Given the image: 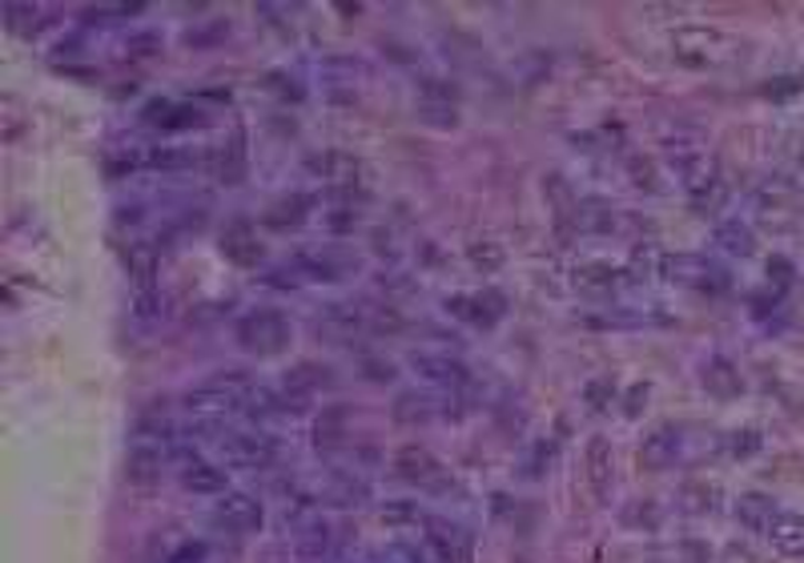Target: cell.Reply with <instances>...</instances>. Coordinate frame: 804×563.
Returning a JSON list of instances; mask_svg holds the SVG:
<instances>
[{
	"label": "cell",
	"instance_id": "obj_1",
	"mask_svg": "<svg viewBox=\"0 0 804 563\" xmlns=\"http://www.w3.org/2000/svg\"><path fill=\"white\" fill-rule=\"evenodd\" d=\"M741 41L728 37L724 29H712V24H684V29L672 32V57L689 69H716V64H728L736 57Z\"/></svg>",
	"mask_w": 804,
	"mask_h": 563
},
{
	"label": "cell",
	"instance_id": "obj_2",
	"mask_svg": "<svg viewBox=\"0 0 804 563\" xmlns=\"http://www.w3.org/2000/svg\"><path fill=\"white\" fill-rule=\"evenodd\" d=\"M254 391L250 374L245 371H218L213 379H205L201 386H193L181 403L185 411L198 419H213V415H230V411H242L245 394Z\"/></svg>",
	"mask_w": 804,
	"mask_h": 563
},
{
	"label": "cell",
	"instance_id": "obj_3",
	"mask_svg": "<svg viewBox=\"0 0 804 563\" xmlns=\"http://www.w3.org/2000/svg\"><path fill=\"white\" fill-rule=\"evenodd\" d=\"M233 339L242 346L245 354H258V359H274L290 346V319L282 310L274 306H262V310H250L238 330H233Z\"/></svg>",
	"mask_w": 804,
	"mask_h": 563
},
{
	"label": "cell",
	"instance_id": "obj_4",
	"mask_svg": "<svg viewBox=\"0 0 804 563\" xmlns=\"http://www.w3.org/2000/svg\"><path fill=\"white\" fill-rule=\"evenodd\" d=\"M660 278L667 282H676V286H692V290H708V294H720V290H728V270L708 262V258L700 254H664L660 262Z\"/></svg>",
	"mask_w": 804,
	"mask_h": 563
},
{
	"label": "cell",
	"instance_id": "obj_5",
	"mask_svg": "<svg viewBox=\"0 0 804 563\" xmlns=\"http://www.w3.org/2000/svg\"><path fill=\"white\" fill-rule=\"evenodd\" d=\"M210 523L225 535H254L265 523V507L245 491H225L210 511Z\"/></svg>",
	"mask_w": 804,
	"mask_h": 563
},
{
	"label": "cell",
	"instance_id": "obj_6",
	"mask_svg": "<svg viewBox=\"0 0 804 563\" xmlns=\"http://www.w3.org/2000/svg\"><path fill=\"white\" fill-rule=\"evenodd\" d=\"M218 451L230 468L242 471H265L278 463V443L270 435H250V431H225L218 439Z\"/></svg>",
	"mask_w": 804,
	"mask_h": 563
},
{
	"label": "cell",
	"instance_id": "obj_7",
	"mask_svg": "<svg viewBox=\"0 0 804 563\" xmlns=\"http://www.w3.org/2000/svg\"><path fill=\"white\" fill-rule=\"evenodd\" d=\"M752 213H756V222L768 225V230L793 225L796 222V185L788 178L764 181L761 190L752 193Z\"/></svg>",
	"mask_w": 804,
	"mask_h": 563
},
{
	"label": "cell",
	"instance_id": "obj_8",
	"mask_svg": "<svg viewBox=\"0 0 804 563\" xmlns=\"http://www.w3.org/2000/svg\"><path fill=\"white\" fill-rule=\"evenodd\" d=\"M302 165H306L310 178L326 181L334 190H354L362 181V161L354 153H346V149H314Z\"/></svg>",
	"mask_w": 804,
	"mask_h": 563
},
{
	"label": "cell",
	"instance_id": "obj_9",
	"mask_svg": "<svg viewBox=\"0 0 804 563\" xmlns=\"http://www.w3.org/2000/svg\"><path fill=\"white\" fill-rule=\"evenodd\" d=\"M394 475H399L402 483H414V487H431V491L446 487L443 463L419 443H406L394 451Z\"/></svg>",
	"mask_w": 804,
	"mask_h": 563
},
{
	"label": "cell",
	"instance_id": "obj_10",
	"mask_svg": "<svg viewBox=\"0 0 804 563\" xmlns=\"http://www.w3.org/2000/svg\"><path fill=\"white\" fill-rule=\"evenodd\" d=\"M423 552H426V563H466V555H471V535H466V527H459V523L431 520L423 535Z\"/></svg>",
	"mask_w": 804,
	"mask_h": 563
},
{
	"label": "cell",
	"instance_id": "obj_11",
	"mask_svg": "<svg viewBox=\"0 0 804 563\" xmlns=\"http://www.w3.org/2000/svg\"><path fill=\"white\" fill-rule=\"evenodd\" d=\"M443 310L455 314V319L471 322V326H495V322L503 319L507 302H503V294H495V290H475V294L443 298Z\"/></svg>",
	"mask_w": 804,
	"mask_h": 563
},
{
	"label": "cell",
	"instance_id": "obj_12",
	"mask_svg": "<svg viewBox=\"0 0 804 563\" xmlns=\"http://www.w3.org/2000/svg\"><path fill=\"white\" fill-rule=\"evenodd\" d=\"M411 371L423 383L443 386V391H459V386L471 383V371L459 359H451V354H411Z\"/></svg>",
	"mask_w": 804,
	"mask_h": 563
},
{
	"label": "cell",
	"instance_id": "obj_13",
	"mask_svg": "<svg viewBox=\"0 0 804 563\" xmlns=\"http://www.w3.org/2000/svg\"><path fill=\"white\" fill-rule=\"evenodd\" d=\"M218 242H222V254L230 258L233 267H258L265 258L262 238H258V230L250 222H230Z\"/></svg>",
	"mask_w": 804,
	"mask_h": 563
},
{
	"label": "cell",
	"instance_id": "obj_14",
	"mask_svg": "<svg viewBox=\"0 0 804 563\" xmlns=\"http://www.w3.org/2000/svg\"><path fill=\"white\" fill-rule=\"evenodd\" d=\"M362 330H371V310L366 306H354V302H339V306H330L322 319H318V334H326L334 342H350L354 334Z\"/></svg>",
	"mask_w": 804,
	"mask_h": 563
},
{
	"label": "cell",
	"instance_id": "obj_15",
	"mask_svg": "<svg viewBox=\"0 0 804 563\" xmlns=\"http://www.w3.org/2000/svg\"><path fill=\"white\" fill-rule=\"evenodd\" d=\"M583 471H587V487H592L595 500H607L615 483V459H612V443L603 435H595L583 451Z\"/></svg>",
	"mask_w": 804,
	"mask_h": 563
},
{
	"label": "cell",
	"instance_id": "obj_16",
	"mask_svg": "<svg viewBox=\"0 0 804 563\" xmlns=\"http://www.w3.org/2000/svg\"><path fill=\"white\" fill-rule=\"evenodd\" d=\"M680 451H684V435H680L676 426H660V431H652V435L644 439V446H640V463H644L647 471H667L680 459Z\"/></svg>",
	"mask_w": 804,
	"mask_h": 563
},
{
	"label": "cell",
	"instance_id": "obj_17",
	"mask_svg": "<svg viewBox=\"0 0 804 563\" xmlns=\"http://www.w3.org/2000/svg\"><path fill=\"white\" fill-rule=\"evenodd\" d=\"M145 121L158 125L161 133H185V129L205 125V113L193 105H178V101H153V105H145Z\"/></svg>",
	"mask_w": 804,
	"mask_h": 563
},
{
	"label": "cell",
	"instance_id": "obj_18",
	"mask_svg": "<svg viewBox=\"0 0 804 563\" xmlns=\"http://www.w3.org/2000/svg\"><path fill=\"white\" fill-rule=\"evenodd\" d=\"M161 463H165V451H161L158 443L138 439L133 451H129V459H125V479L133 483V487H153V483L161 479Z\"/></svg>",
	"mask_w": 804,
	"mask_h": 563
},
{
	"label": "cell",
	"instance_id": "obj_19",
	"mask_svg": "<svg viewBox=\"0 0 804 563\" xmlns=\"http://www.w3.org/2000/svg\"><path fill=\"white\" fill-rule=\"evenodd\" d=\"M394 423L402 426H419V423H431V419H443L451 415L443 406V399H434V394H419V391H406L394 399Z\"/></svg>",
	"mask_w": 804,
	"mask_h": 563
},
{
	"label": "cell",
	"instance_id": "obj_20",
	"mask_svg": "<svg viewBox=\"0 0 804 563\" xmlns=\"http://www.w3.org/2000/svg\"><path fill=\"white\" fill-rule=\"evenodd\" d=\"M181 487L193 491V495H225L230 487V475L218 463H205V459H190L181 468Z\"/></svg>",
	"mask_w": 804,
	"mask_h": 563
},
{
	"label": "cell",
	"instance_id": "obj_21",
	"mask_svg": "<svg viewBox=\"0 0 804 563\" xmlns=\"http://www.w3.org/2000/svg\"><path fill=\"white\" fill-rule=\"evenodd\" d=\"M764 540L773 543L776 552L793 555V560H804V515H796V511H776L773 527L764 532Z\"/></svg>",
	"mask_w": 804,
	"mask_h": 563
},
{
	"label": "cell",
	"instance_id": "obj_22",
	"mask_svg": "<svg viewBox=\"0 0 804 563\" xmlns=\"http://www.w3.org/2000/svg\"><path fill=\"white\" fill-rule=\"evenodd\" d=\"M213 178L222 181V185H242L245 178V138L242 133H233L230 141L213 149Z\"/></svg>",
	"mask_w": 804,
	"mask_h": 563
},
{
	"label": "cell",
	"instance_id": "obj_23",
	"mask_svg": "<svg viewBox=\"0 0 804 563\" xmlns=\"http://www.w3.org/2000/svg\"><path fill=\"white\" fill-rule=\"evenodd\" d=\"M700 383H704V391H708V394H716V399H736V394L744 391L741 371H736L728 359H708V362H704Z\"/></svg>",
	"mask_w": 804,
	"mask_h": 563
},
{
	"label": "cell",
	"instance_id": "obj_24",
	"mask_svg": "<svg viewBox=\"0 0 804 563\" xmlns=\"http://www.w3.org/2000/svg\"><path fill=\"white\" fill-rule=\"evenodd\" d=\"M326 386H334V379H330L326 366H314V362H302V366H294V371L287 374V383H282V391H290L294 399H302V403H310L318 391H326Z\"/></svg>",
	"mask_w": 804,
	"mask_h": 563
},
{
	"label": "cell",
	"instance_id": "obj_25",
	"mask_svg": "<svg viewBox=\"0 0 804 563\" xmlns=\"http://www.w3.org/2000/svg\"><path fill=\"white\" fill-rule=\"evenodd\" d=\"M776 511L781 507H776L768 495H741V500H736V520H741V527H748L752 535L768 532L776 520Z\"/></svg>",
	"mask_w": 804,
	"mask_h": 563
},
{
	"label": "cell",
	"instance_id": "obj_26",
	"mask_svg": "<svg viewBox=\"0 0 804 563\" xmlns=\"http://www.w3.org/2000/svg\"><path fill=\"white\" fill-rule=\"evenodd\" d=\"M712 242L724 250V254L732 258H748L752 245H756V238H752V225L741 222V218H724V222L716 225V234H712Z\"/></svg>",
	"mask_w": 804,
	"mask_h": 563
},
{
	"label": "cell",
	"instance_id": "obj_27",
	"mask_svg": "<svg viewBox=\"0 0 804 563\" xmlns=\"http://www.w3.org/2000/svg\"><path fill=\"white\" fill-rule=\"evenodd\" d=\"M310 198L306 193H287V198H278L270 210H265V225H274V230H294V225L306 222L310 213Z\"/></svg>",
	"mask_w": 804,
	"mask_h": 563
},
{
	"label": "cell",
	"instance_id": "obj_28",
	"mask_svg": "<svg viewBox=\"0 0 804 563\" xmlns=\"http://www.w3.org/2000/svg\"><path fill=\"white\" fill-rule=\"evenodd\" d=\"M330 543H334V532H330L326 520H302V523L294 527V547H298L302 555H310V560L326 555Z\"/></svg>",
	"mask_w": 804,
	"mask_h": 563
},
{
	"label": "cell",
	"instance_id": "obj_29",
	"mask_svg": "<svg viewBox=\"0 0 804 563\" xmlns=\"http://www.w3.org/2000/svg\"><path fill=\"white\" fill-rule=\"evenodd\" d=\"M624 282V270L607 267V262H580L575 267V286L580 290H592V294H607Z\"/></svg>",
	"mask_w": 804,
	"mask_h": 563
},
{
	"label": "cell",
	"instance_id": "obj_30",
	"mask_svg": "<svg viewBox=\"0 0 804 563\" xmlns=\"http://www.w3.org/2000/svg\"><path fill=\"white\" fill-rule=\"evenodd\" d=\"M125 270L133 278V294H149L153 286V278H158V254L149 250V245H133L125 254Z\"/></svg>",
	"mask_w": 804,
	"mask_h": 563
},
{
	"label": "cell",
	"instance_id": "obj_31",
	"mask_svg": "<svg viewBox=\"0 0 804 563\" xmlns=\"http://www.w3.org/2000/svg\"><path fill=\"white\" fill-rule=\"evenodd\" d=\"M503 245L491 242V238H475V242L466 245V262L479 270V274H495L499 267H503Z\"/></svg>",
	"mask_w": 804,
	"mask_h": 563
},
{
	"label": "cell",
	"instance_id": "obj_32",
	"mask_svg": "<svg viewBox=\"0 0 804 563\" xmlns=\"http://www.w3.org/2000/svg\"><path fill=\"white\" fill-rule=\"evenodd\" d=\"M583 403L592 406V411H607L615 403V383L612 379H592V383L583 386Z\"/></svg>",
	"mask_w": 804,
	"mask_h": 563
},
{
	"label": "cell",
	"instance_id": "obj_33",
	"mask_svg": "<svg viewBox=\"0 0 804 563\" xmlns=\"http://www.w3.org/2000/svg\"><path fill=\"white\" fill-rule=\"evenodd\" d=\"M359 205L354 202H334L330 205V213H326V225L330 230H334V234H346V230H354V225H359Z\"/></svg>",
	"mask_w": 804,
	"mask_h": 563
},
{
	"label": "cell",
	"instance_id": "obj_34",
	"mask_svg": "<svg viewBox=\"0 0 804 563\" xmlns=\"http://www.w3.org/2000/svg\"><path fill=\"white\" fill-rule=\"evenodd\" d=\"M752 451H761V435H756V431H736V435H728L732 459H748Z\"/></svg>",
	"mask_w": 804,
	"mask_h": 563
},
{
	"label": "cell",
	"instance_id": "obj_35",
	"mask_svg": "<svg viewBox=\"0 0 804 563\" xmlns=\"http://www.w3.org/2000/svg\"><path fill=\"white\" fill-rule=\"evenodd\" d=\"M133 314L141 322H153L161 314V294L158 290H149V294H133Z\"/></svg>",
	"mask_w": 804,
	"mask_h": 563
},
{
	"label": "cell",
	"instance_id": "obj_36",
	"mask_svg": "<svg viewBox=\"0 0 804 563\" xmlns=\"http://www.w3.org/2000/svg\"><path fill=\"white\" fill-rule=\"evenodd\" d=\"M551 459H555V446H547V443H540L535 446V455L527 459V475L535 479V475H543V471H547V463Z\"/></svg>",
	"mask_w": 804,
	"mask_h": 563
},
{
	"label": "cell",
	"instance_id": "obj_37",
	"mask_svg": "<svg viewBox=\"0 0 804 563\" xmlns=\"http://www.w3.org/2000/svg\"><path fill=\"white\" fill-rule=\"evenodd\" d=\"M624 520L627 523H647V527H656L660 523V511L647 503V507H632V511H624Z\"/></svg>",
	"mask_w": 804,
	"mask_h": 563
},
{
	"label": "cell",
	"instance_id": "obj_38",
	"mask_svg": "<svg viewBox=\"0 0 804 563\" xmlns=\"http://www.w3.org/2000/svg\"><path fill=\"white\" fill-rule=\"evenodd\" d=\"M149 49H158V37H133V41H125V53L133 57H149Z\"/></svg>",
	"mask_w": 804,
	"mask_h": 563
},
{
	"label": "cell",
	"instance_id": "obj_39",
	"mask_svg": "<svg viewBox=\"0 0 804 563\" xmlns=\"http://www.w3.org/2000/svg\"><path fill=\"white\" fill-rule=\"evenodd\" d=\"M419 511L414 507H382V520H391V523H399V520H414Z\"/></svg>",
	"mask_w": 804,
	"mask_h": 563
}]
</instances>
